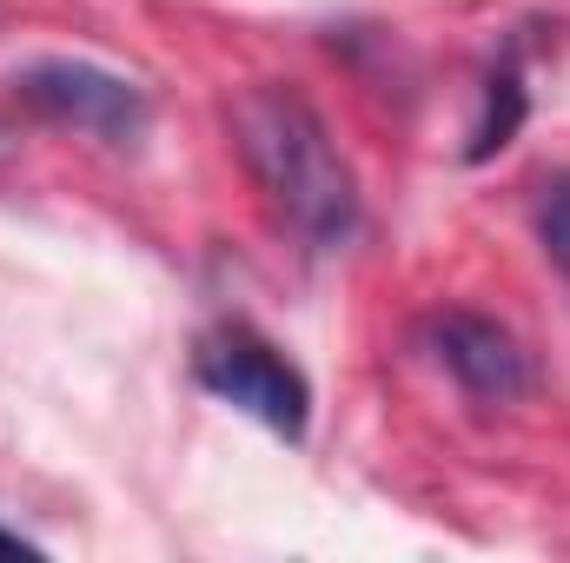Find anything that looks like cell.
Masks as SVG:
<instances>
[{
    "mask_svg": "<svg viewBox=\"0 0 570 563\" xmlns=\"http://www.w3.org/2000/svg\"><path fill=\"white\" fill-rule=\"evenodd\" d=\"M13 93L40 120L94 134V140H107V146H134L146 134V120H153L146 87H134L127 73L94 67V60H27L13 73Z\"/></svg>",
    "mask_w": 570,
    "mask_h": 563,
    "instance_id": "cell-3",
    "label": "cell"
},
{
    "mask_svg": "<svg viewBox=\"0 0 570 563\" xmlns=\"http://www.w3.org/2000/svg\"><path fill=\"white\" fill-rule=\"evenodd\" d=\"M538 239H544V253L558 259V273L570 279V166L538 186Z\"/></svg>",
    "mask_w": 570,
    "mask_h": 563,
    "instance_id": "cell-6",
    "label": "cell"
},
{
    "mask_svg": "<svg viewBox=\"0 0 570 563\" xmlns=\"http://www.w3.org/2000/svg\"><path fill=\"white\" fill-rule=\"evenodd\" d=\"M193 372L213 398L239 405L246 418H259L279 437H305L312 424V385L305 372L285 358L273 338H259L253 325H213L193 352Z\"/></svg>",
    "mask_w": 570,
    "mask_h": 563,
    "instance_id": "cell-2",
    "label": "cell"
},
{
    "mask_svg": "<svg viewBox=\"0 0 570 563\" xmlns=\"http://www.w3.org/2000/svg\"><path fill=\"white\" fill-rule=\"evenodd\" d=\"M524 80H518V60H504L491 80H484V113H478V127H471V146H464V159L478 166V159H491V152H504V146L518 140V127H524Z\"/></svg>",
    "mask_w": 570,
    "mask_h": 563,
    "instance_id": "cell-5",
    "label": "cell"
},
{
    "mask_svg": "<svg viewBox=\"0 0 570 563\" xmlns=\"http://www.w3.org/2000/svg\"><path fill=\"white\" fill-rule=\"evenodd\" d=\"M33 557H40V551H33L20 531H0V563H33Z\"/></svg>",
    "mask_w": 570,
    "mask_h": 563,
    "instance_id": "cell-7",
    "label": "cell"
},
{
    "mask_svg": "<svg viewBox=\"0 0 570 563\" xmlns=\"http://www.w3.org/2000/svg\"><path fill=\"white\" fill-rule=\"evenodd\" d=\"M226 127H233L246 172L273 199V213L312 253H332L358 233V179L338 159L332 127L318 120V107L298 87H279V80L246 87L226 107Z\"/></svg>",
    "mask_w": 570,
    "mask_h": 563,
    "instance_id": "cell-1",
    "label": "cell"
},
{
    "mask_svg": "<svg viewBox=\"0 0 570 563\" xmlns=\"http://www.w3.org/2000/svg\"><path fill=\"white\" fill-rule=\"evenodd\" d=\"M431 352H438V365H444L471 398H484V405H518V398L538 392L531 352L518 345V332H504V325L484 318V312H464V305L438 312V318H431Z\"/></svg>",
    "mask_w": 570,
    "mask_h": 563,
    "instance_id": "cell-4",
    "label": "cell"
}]
</instances>
